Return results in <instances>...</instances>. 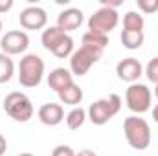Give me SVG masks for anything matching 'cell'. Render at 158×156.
<instances>
[{
    "label": "cell",
    "instance_id": "1",
    "mask_svg": "<svg viewBox=\"0 0 158 156\" xmlns=\"http://www.w3.org/2000/svg\"><path fill=\"white\" fill-rule=\"evenodd\" d=\"M123 134L127 143L136 151H145L151 143V127L143 117L129 116L123 121Z\"/></svg>",
    "mask_w": 158,
    "mask_h": 156
},
{
    "label": "cell",
    "instance_id": "2",
    "mask_svg": "<svg viewBox=\"0 0 158 156\" xmlns=\"http://www.w3.org/2000/svg\"><path fill=\"white\" fill-rule=\"evenodd\" d=\"M40 42L44 50L52 51L59 59H66L74 53V39L68 33H64L63 30H59L57 26L46 28L40 35Z\"/></svg>",
    "mask_w": 158,
    "mask_h": 156
},
{
    "label": "cell",
    "instance_id": "3",
    "mask_svg": "<svg viewBox=\"0 0 158 156\" xmlns=\"http://www.w3.org/2000/svg\"><path fill=\"white\" fill-rule=\"evenodd\" d=\"M44 77V61L37 53H26L19 63V83L26 88H35Z\"/></svg>",
    "mask_w": 158,
    "mask_h": 156
},
{
    "label": "cell",
    "instance_id": "4",
    "mask_svg": "<svg viewBox=\"0 0 158 156\" xmlns=\"http://www.w3.org/2000/svg\"><path fill=\"white\" fill-rule=\"evenodd\" d=\"M121 109V97L118 94H110L109 97H101L98 101H94L88 110H86V116L88 119L94 123V125H105L109 123L112 117L116 116Z\"/></svg>",
    "mask_w": 158,
    "mask_h": 156
},
{
    "label": "cell",
    "instance_id": "5",
    "mask_svg": "<svg viewBox=\"0 0 158 156\" xmlns=\"http://www.w3.org/2000/svg\"><path fill=\"white\" fill-rule=\"evenodd\" d=\"M4 110L13 121L26 123L33 117V105L22 92H11L4 97Z\"/></svg>",
    "mask_w": 158,
    "mask_h": 156
},
{
    "label": "cell",
    "instance_id": "6",
    "mask_svg": "<svg viewBox=\"0 0 158 156\" xmlns=\"http://www.w3.org/2000/svg\"><path fill=\"white\" fill-rule=\"evenodd\" d=\"M101 57H103V50L81 44V48L70 55V72H72V76H77V77L85 76Z\"/></svg>",
    "mask_w": 158,
    "mask_h": 156
},
{
    "label": "cell",
    "instance_id": "7",
    "mask_svg": "<svg viewBox=\"0 0 158 156\" xmlns=\"http://www.w3.org/2000/svg\"><path fill=\"white\" fill-rule=\"evenodd\" d=\"M151 99H153L151 90L142 83H132L125 92V103L129 110L134 114H145L151 109Z\"/></svg>",
    "mask_w": 158,
    "mask_h": 156
},
{
    "label": "cell",
    "instance_id": "8",
    "mask_svg": "<svg viewBox=\"0 0 158 156\" xmlns=\"http://www.w3.org/2000/svg\"><path fill=\"white\" fill-rule=\"evenodd\" d=\"M119 22L118 11L110 7H99L90 18H88V31L99 33V35H109Z\"/></svg>",
    "mask_w": 158,
    "mask_h": 156
},
{
    "label": "cell",
    "instance_id": "9",
    "mask_svg": "<svg viewBox=\"0 0 158 156\" xmlns=\"http://www.w3.org/2000/svg\"><path fill=\"white\" fill-rule=\"evenodd\" d=\"M28 46H30V37L26 31H20V30L6 31V35H2L0 39L2 53L6 55H20L28 50Z\"/></svg>",
    "mask_w": 158,
    "mask_h": 156
},
{
    "label": "cell",
    "instance_id": "10",
    "mask_svg": "<svg viewBox=\"0 0 158 156\" xmlns=\"http://www.w3.org/2000/svg\"><path fill=\"white\" fill-rule=\"evenodd\" d=\"M19 20H20V26L24 30L37 31V30H42L48 24V15L39 6H30V7H26V9L20 11Z\"/></svg>",
    "mask_w": 158,
    "mask_h": 156
},
{
    "label": "cell",
    "instance_id": "11",
    "mask_svg": "<svg viewBox=\"0 0 158 156\" xmlns=\"http://www.w3.org/2000/svg\"><path fill=\"white\" fill-rule=\"evenodd\" d=\"M116 74H118V77L121 81L132 84V83H136L140 79V76L143 74V66H142V63L138 59L127 57V59H121L118 64H116Z\"/></svg>",
    "mask_w": 158,
    "mask_h": 156
},
{
    "label": "cell",
    "instance_id": "12",
    "mask_svg": "<svg viewBox=\"0 0 158 156\" xmlns=\"http://www.w3.org/2000/svg\"><path fill=\"white\" fill-rule=\"evenodd\" d=\"M81 24H83V11L77 9V7H68V9H64L57 15V24L55 26L59 30H63L64 33H68V31L77 30Z\"/></svg>",
    "mask_w": 158,
    "mask_h": 156
},
{
    "label": "cell",
    "instance_id": "13",
    "mask_svg": "<svg viewBox=\"0 0 158 156\" xmlns=\"http://www.w3.org/2000/svg\"><path fill=\"white\" fill-rule=\"evenodd\" d=\"M40 123L48 127H55L64 119V109L59 103H44L37 112Z\"/></svg>",
    "mask_w": 158,
    "mask_h": 156
},
{
    "label": "cell",
    "instance_id": "14",
    "mask_svg": "<svg viewBox=\"0 0 158 156\" xmlns=\"http://www.w3.org/2000/svg\"><path fill=\"white\" fill-rule=\"evenodd\" d=\"M74 83V76L70 70L66 68H53L50 74H48V86L53 90V92H61L63 88L70 86Z\"/></svg>",
    "mask_w": 158,
    "mask_h": 156
},
{
    "label": "cell",
    "instance_id": "15",
    "mask_svg": "<svg viewBox=\"0 0 158 156\" xmlns=\"http://www.w3.org/2000/svg\"><path fill=\"white\" fill-rule=\"evenodd\" d=\"M57 96H59V101H61V103L70 105V107H77L79 103L83 101V90L79 88L76 83H72L70 86L63 88Z\"/></svg>",
    "mask_w": 158,
    "mask_h": 156
},
{
    "label": "cell",
    "instance_id": "16",
    "mask_svg": "<svg viewBox=\"0 0 158 156\" xmlns=\"http://www.w3.org/2000/svg\"><path fill=\"white\" fill-rule=\"evenodd\" d=\"M86 110L85 109H81V107H74L66 116H64V119H66V127L70 129V130H77V129H81L83 125H85V121H86Z\"/></svg>",
    "mask_w": 158,
    "mask_h": 156
},
{
    "label": "cell",
    "instance_id": "17",
    "mask_svg": "<svg viewBox=\"0 0 158 156\" xmlns=\"http://www.w3.org/2000/svg\"><path fill=\"white\" fill-rule=\"evenodd\" d=\"M119 39H121V44L127 50H138L143 44L145 35H143V31H129V30H123Z\"/></svg>",
    "mask_w": 158,
    "mask_h": 156
},
{
    "label": "cell",
    "instance_id": "18",
    "mask_svg": "<svg viewBox=\"0 0 158 156\" xmlns=\"http://www.w3.org/2000/svg\"><path fill=\"white\" fill-rule=\"evenodd\" d=\"M143 26H145V20L140 13L136 11H127L125 17H123V30H129V31H143Z\"/></svg>",
    "mask_w": 158,
    "mask_h": 156
},
{
    "label": "cell",
    "instance_id": "19",
    "mask_svg": "<svg viewBox=\"0 0 158 156\" xmlns=\"http://www.w3.org/2000/svg\"><path fill=\"white\" fill-rule=\"evenodd\" d=\"M83 46H90V48H98V50H105L109 44V35H99V33H92L86 31L81 39Z\"/></svg>",
    "mask_w": 158,
    "mask_h": 156
},
{
    "label": "cell",
    "instance_id": "20",
    "mask_svg": "<svg viewBox=\"0 0 158 156\" xmlns=\"http://www.w3.org/2000/svg\"><path fill=\"white\" fill-rule=\"evenodd\" d=\"M13 74H15V63H13V59L9 55H6V53L0 51V84L11 81Z\"/></svg>",
    "mask_w": 158,
    "mask_h": 156
},
{
    "label": "cell",
    "instance_id": "21",
    "mask_svg": "<svg viewBox=\"0 0 158 156\" xmlns=\"http://www.w3.org/2000/svg\"><path fill=\"white\" fill-rule=\"evenodd\" d=\"M145 76L151 83L158 84V57H153L145 66Z\"/></svg>",
    "mask_w": 158,
    "mask_h": 156
},
{
    "label": "cell",
    "instance_id": "22",
    "mask_svg": "<svg viewBox=\"0 0 158 156\" xmlns=\"http://www.w3.org/2000/svg\"><path fill=\"white\" fill-rule=\"evenodd\" d=\"M136 4H138L142 13L151 15V13H156L158 11V0H136Z\"/></svg>",
    "mask_w": 158,
    "mask_h": 156
},
{
    "label": "cell",
    "instance_id": "23",
    "mask_svg": "<svg viewBox=\"0 0 158 156\" xmlns=\"http://www.w3.org/2000/svg\"><path fill=\"white\" fill-rule=\"evenodd\" d=\"M52 156H76V153H74V149L68 147V145H59V147H55V149L52 151Z\"/></svg>",
    "mask_w": 158,
    "mask_h": 156
},
{
    "label": "cell",
    "instance_id": "24",
    "mask_svg": "<svg viewBox=\"0 0 158 156\" xmlns=\"http://www.w3.org/2000/svg\"><path fill=\"white\" fill-rule=\"evenodd\" d=\"M101 6H103V7H110V9H116L118 6H121V0H101Z\"/></svg>",
    "mask_w": 158,
    "mask_h": 156
},
{
    "label": "cell",
    "instance_id": "25",
    "mask_svg": "<svg viewBox=\"0 0 158 156\" xmlns=\"http://www.w3.org/2000/svg\"><path fill=\"white\" fill-rule=\"evenodd\" d=\"M13 7V0H0V13H6Z\"/></svg>",
    "mask_w": 158,
    "mask_h": 156
},
{
    "label": "cell",
    "instance_id": "26",
    "mask_svg": "<svg viewBox=\"0 0 158 156\" xmlns=\"http://www.w3.org/2000/svg\"><path fill=\"white\" fill-rule=\"evenodd\" d=\"M6 151H7V142H6V138L0 134V156L6 154Z\"/></svg>",
    "mask_w": 158,
    "mask_h": 156
},
{
    "label": "cell",
    "instance_id": "27",
    "mask_svg": "<svg viewBox=\"0 0 158 156\" xmlns=\"http://www.w3.org/2000/svg\"><path fill=\"white\" fill-rule=\"evenodd\" d=\"M76 156H98L94 151H90V149H83V151H79L76 153Z\"/></svg>",
    "mask_w": 158,
    "mask_h": 156
},
{
    "label": "cell",
    "instance_id": "28",
    "mask_svg": "<svg viewBox=\"0 0 158 156\" xmlns=\"http://www.w3.org/2000/svg\"><path fill=\"white\" fill-rule=\"evenodd\" d=\"M153 119H155V121L158 123V105L155 107V109H153Z\"/></svg>",
    "mask_w": 158,
    "mask_h": 156
},
{
    "label": "cell",
    "instance_id": "29",
    "mask_svg": "<svg viewBox=\"0 0 158 156\" xmlns=\"http://www.w3.org/2000/svg\"><path fill=\"white\" fill-rule=\"evenodd\" d=\"M155 96H156V99H158V84L155 86Z\"/></svg>",
    "mask_w": 158,
    "mask_h": 156
},
{
    "label": "cell",
    "instance_id": "30",
    "mask_svg": "<svg viewBox=\"0 0 158 156\" xmlns=\"http://www.w3.org/2000/svg\"><path fill=\"white\" fill-rule=\"evenodd\" d=\"M19 156H33L31 153H22V154H19Z\"/></svg>",
    "mask_w": 158,
    "mask_h": 156
},
{
    "label": "cell",
    "instance_id": "31",
    "mask_svg": "<svg viewBox=\"0 0 158 156\" xmlns=\"http://www.w3.org/2000/svg\"><path fill=\"white\" fill-rule=\"evenodd\" d=\"M0 33H2V20H0Z\"/></svg>",
    "mask_w": 158,
    "mask_h": 156
}]
</instances>
